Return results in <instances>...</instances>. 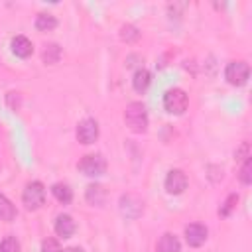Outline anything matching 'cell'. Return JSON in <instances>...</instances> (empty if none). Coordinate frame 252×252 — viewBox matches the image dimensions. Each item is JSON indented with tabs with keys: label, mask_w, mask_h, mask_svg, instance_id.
<instances>
[{
	"label": "cell",
	"mask_w": 252,
	"mask_h": 252,
	"mask_svg": "<svg viewBox=\"0 0 252 252\" xmlns=\"http://www.w3.org/2000/svg\"><path fill=\"white\" fill-rule=\"evenodd\" d=\"M124 120H126V126L132 130V132H146L148 130V112H146V106L142 102H130L124 110Z\"/></svg>",
	"instance_id": "1"
},
{
	"label": "cell",
	"mask_w": 252,
	"mask_h": 252,
	"mask_svg": "<svg viewBox=\"0 0 252 252\" xmlns=\"http://www.w3.org/2000/svg\"><path fill=\"white\" fill-rule=\"evenodd\" d=\"M189 98L183 89H169L163 94V106L169 114H183L187 110Z\"/></svg>",
	"instance_id": "2"
},
{
	"label": "cell",
	"mask_w": 252,
	"mask_h": 252,
	"mask_svg": "<svg viewBox=\"0 0 252 252\" xmlns=\"http://www.w3.org/2000/svg\"><path fill=\"white\" fill-rule=\"evenodd\" d=\"M22 201H24L26 209H30V211L39 209L43 205V201H45V187H43V183H39V181L28 183L24 193H22Z\"/></svg>",
	"instance_id": "3"
},
{
	"label": "cell",
	"mask_w": 252,
	"mask_h": 252,
	"mask_svg": "<svg viewBox=\"0 0 252 252\" xmlns=\"http://www.w3.org/2000/svg\"><path fill=\"white\" fill-rule=\"evenodd\" d=\"M79 171L89 177H98L106 171V159L100 154H89L79 161Z\"/></svg>",
	"instance_id": "4"
},
{
	"label": "cell",
	"mask_w": 252,
	"mask_h": 252,
	"mask_svg": "<svg viewBox=\"0 0 252 252\" xmlns=\"http://www.w3.org/2000/svg\"><path fill=\"white\" fill-rule=\"evenodd\" d=\"M248 77H250V67L244 61H230L224 69V79L234 87H242L248 81Z\"/></svg>",
	"instance_id": "5"
},
{
	"label": "cell",
	"mask_w": 252,
	"mask_h": 252,
	"mask_svg": "<svg viewBox=\"0 0 252 252\" xmlns=\"http://www.w3.org/2000/svg\"><path fill=\"white\" fill-rule=\"evenodd\" d=\"M98 138V122L94 118H85L77 126V140L81 144H93Z\"/></svg>",
	"instance_id": "6"
},
{
	"label": "cell",
	"mask_w": 252,
	"mask_h": 252,
	"mask_svg": "<svg viewBox=\"0 0 252 252\" xmlns=\"http://www.w3.org/2000/svg\"><path fill=\"white\" fill-rule=\"evenodd\" d=\"M165 189L171 195H181L187 189V175L181 169H171L165 177Z\"/></svg>",
	"instance_id": "7"
},
{
	"label": "cell",
	"mask_w": 252,
	"mask_h": 252,
	"mask_svg": "<svg viewBox=\"0 0 252 252\" xmlns=\"http://www.w3.org/2000/svg\"><path fill=\"white\" fill-rule=\"evenodd\" d=\"M207 234H209V230H207L205 224L193 222V224H187L185 226V240H187L189 246H201V244H205Z\"/></svg>",
	"instance_id": "8"
},
{
	"label": "cell",
	"mask_w": 252,
	"mask_h": 252,
	"mask_svg": "<svg viewBox=\"0 0 252 252\" xmlns=\"http://www.w3.org/2000/svg\"><path fill=\"white\" fill-rule=\"evenodd\" d=\"M55 232L61 238L73 236V232H75V220H73V217L71 215H65V213L57 215V219H55Z\"/></svg>",
	"instance_id": "9"
},
{
	"label": "cell",
	"mask_w": 252,
	"mask_h": 252,
	"mask_svg": "<svg viewBox=\"0 0 252 252\" xmlns=\"http://www.w3.org/2000/svg\"><path fill=\"white\" fill-rule=\"evenodd\" d=\"M12 51H14V55H18V57H22V59H26V57H30L32 55V51H33V45H32V41L26 37V35H16V37H12Z\"/></svg>",
	"instance_id": "10"
},
{
	"label": "cell",
	"mask_w": 252,
	"mask_h": 252,
	"mask_svg": "<svg viewBox=\"0 0 252 252\" xmlns=\"http://www.w3.org/2000/svg\"><path fill=\"white\" fill-rule=\"evenodd\" d=\"M85 197H87V201H89L91 205L102 207V205H104V201H106V191H104V187H102V185H98V183H91V185H87Z\"/></svg>",
	"instance_id": "11"
},
{
	"label": "cell",
	"mask_w": 252,
	"mask_h": 252,
	"mask_svg": "<svg viewBox=\"0 0 252 252\" xmlns=\"http://www.w3.org/2000/svg\"><path fill=\"white\" fill-rule=\"evenodd\" d=\"M179 248H181V244H179L177 236L171 234V232H165L158 242V250L159 252H179Z\"/></svg>",
	"instance_id": "12"
},
{
	"label": "cell",
	"mask_w": 252,
	"mask_h": 252,
	"mask_svg": "<svg viewBox=\"0 0 252 252\" xmlns=\"http://www.w3.org/2000/svg\"><path fill=\"white\" fill-rule=\"evenodd\" d=\"M150 81H152V75H150V71H148V69H138V71L134 73V79H132V87H134V91H138V93H144V91L150 87Z\"/></svg>",
	"instance_id": "13"
},
{
	"label": "cell",
	"mask_w": 252,
	"mask_h": 252,
	"mask_svg": "<svg viewBox=\"0 0 252 252\" xmlns=\"http://www.w3.org/2000/svg\"><path fill=\"white\" fill-rule=\"evenodd\" d=\"M51 193H53V197H55L59 203H63V205H67V203L73 201V191H71V187L65 185V183H55V185L51 187Z\"/></svg>",
	"instance_id": "14"
},
{
	"label": "cell",
	"mask_w": 252,
	"mask_h": 252,
	"mask_svg": "<svg viewBox=\"0 0 252 252\" xmlns=\"http://www.w3.org/2000/svg\"><path fill=\"white\" fill-rule=\"evenodd\" d=\"M14 217H16V207L10 203L8 197L0 195V219L10 222V220H14Z\"/></svg>",
	"instance_id": "15"
},
{
	"label": "cell",
	"mask_w": 252,
	"mask_h": 252,
	"mask_svg": "<svg viewBox=\"0 0 252 252\" xmlns=\"http://www.w3.org/2000/svg\"><path fill=\"white\" fill-rule=\"evenodd\" d=\"M55 26H57L55 16H51V14H37V18H35V28H37L39 32H49V30H53Z\"/></svg>",
	"instance_id": "16"
},
{
	"label": "cell",
	"mask_w": 252,
	"mask_h": 252,
	"mask_svg": "<svg viewBox=\"0 0 252 252\" xmlns=\"http://www.w3.org/2000/svg\"><path fill=\"white\" fill-rule=\"evenodd\" d=\"M59 55H61V49H59L57 43L45 45V49H43V61H45V63H49V65L57 63V61H59Z\"/></svg>",
	"instance_id": "17"
},
{
	"label": "cell",
	"mask_w": 252,
	"mask_h": 252,
	"mask_svg": "<svg viewBox=\"0 0 252 252\" xmlns=\"http://www.w3.org/2000/svg\"><path fill=\"white\" fill-rule=\"evenodd\" d=\"M240 181L244 185H250L252 183V158L244 159L242 161V167H240Z\"/></svg>",
	"instance_id": "18"
},
{
	"label": "cell",
	"mask_w": 252,
	"mask_h": 252,
	"mask_svg": "<svg viewBox=\"0 0 252 252\" xmlns=\"http://www.w3.org/2000/svg\"><path fill=\"white\" fill-rule=\"evenodd\" d=\"M0 252H20L18 240L12 238V236H6V238L0 242Z\"/></svg>",
	"instance_id": "19"
},
{
	"label": "cell",
	"mask_w": 252,
	"mask_h": 252,
	"mask_svg": "<svg viewBox=\"0 0 252 252\" xmlns=\"http://www.w3.org/2000/svg\"><path fill=\"white\" fill-rule=\"evenodd\" d=\"M120 37H122L124 41H136V39L140 37V33H138V30H136L134 26H122Z\"/></svg>",
	"instance_id": "20"
},
{
	"label": "cell",
	"mask_w": 252,
	"mask_h": 252,
	"mask_svg": "<svg viewBox=\"0 0 252 252\" xmlns=\"http://www.w3.org/2000/svg\"><path fill=\"white\" fill-rule=\"evenodd\" d=\"M238 203V195H228V199L224 201V207H220L219 209V215H222V217H226V215H230V211L234 209V205Z\"/></svg>",
	"instance_id": "21"
},
{
	"label": "cell",
	"mask_w": 252,
	"mask_h": 252,
	"mask_svg": "<svg viewBox=\"0 0 252 252\" xmlns=\"http://www.w3.org/2000/svg\"><path fill=\"white\" fill-rule=\"evenodd\" d=\"M41 252H61V246L55 238H45L41 242Z\"/></svg>",
	"instance_id": "22"
},
{
	"label": "cell",
	"mask_w": 252,
	"mask_h": 252,
	"mask_svg": "<svg viewBox=\"0 0 252 252\" xmlns=\"http://www.w3.org/2000/svg\"><path fill=\"white\" fill-rule=\"evenodd\" d=\"M248 150H250V148H248V142H244V144L236 150V154H234V156H236V159H240V161L248 159V158H250V152H248Z\"/></svg>",
	"instance_id": "23"
},
{
	"label": "cell",
	"mask_w": 252,
	"mask_h": 252,
	"mask_svg": "<svg viewBox=\"0 0 252 252\" xmlns=\"http://www.w3.org/2000/svg\"><path fill=\"white\" fill-rule=\"evenodd\" d=\"M61 252H83L81 248H75V246H71V248H65V250H61Z\"/></svg>",
	"instance_id": "24"
}]
</instances>
